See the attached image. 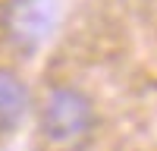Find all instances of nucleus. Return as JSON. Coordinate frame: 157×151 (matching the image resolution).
<instances>
[{
	"mask_svg": "<svg viewBox=\"0 0 157 151\" xmlns=\"http://www.w3.org/2000/svg\"><path fill=\"white\" fill-rule=\"evenodd\" d=\"M94 126V104L85 91L72 85H60L44 98L41 107V132L57 145H72L85 138Z\"/></svg>",
	"mask_w": 157,
	"mask_h": 151,
	"instance_id": "nucleus-1",
	"label": "nucleus"
},
{
	"mask_svg": "<svg viewBox=\"0 0 157 151\" xmlns=\"http://www.w3.org/2000/svg\"><path fill=\"white\" fill-rule=\"evenodd\" d=\"M0 22L16 47L35 50L47 41V35L57 25V3L54 0H6Z\"/></svg>",
	"mask_w": 157,
	"mask_h": 151,
	"instance_id": "nucleus-2",
	"label": "nucleus"
},
{
	"mask_svg": "<svg viewBox=\"0 0 157 151\" xmlns=\"http://www.w3.org/2000/svg\"><path fill=\"white\" fill-rule=\"evenodd\" d=\"M29 113V88L13 69H0V132H10Z\"/></svg>",
	"mask_w": 157,
	"mask_h": 151,
	"instance_id": "nucleus-3",
	"label": "nucleus"
}]
</instances>
